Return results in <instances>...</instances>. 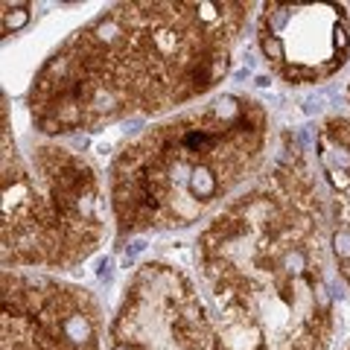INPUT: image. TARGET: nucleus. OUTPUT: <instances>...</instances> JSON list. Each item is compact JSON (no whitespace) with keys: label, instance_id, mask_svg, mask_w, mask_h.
Wrapping results in <instances>:
<instances>
[{"label":"nucleus","instance_id":"nucleus-1","mask_svg":"<svg viewBox=\"0 0 350 350\" xmlns=\"http://www.w3.org/2000/svg\"><path fill=\"white\" fill-rule=\"evenodd\" d=\"M330 219L301 146L283 137L271 167L199 234V275L216 350H330Z\"/></svg>","mask_w":350,"mask_h":350},{"label":"nucleus","instance_id":"nucleus-2","mask_svg":"<svg viewBox=\"0 0 350 350\" xmlns=\"http://www.w3.org/2000/svg\"><path fill=\"white\" fill-rule=\"evenodd\" d=\"M251 3H117L44 62L29 88L47 135L163 114L222 82Z\"/></svg>","mask_w":350,"mask_h":350},{"label":"nucleus","instance_id":"nucleus-3","mask_svg":"<svg viewBox=\"0 0 350 350\" xmlns=\"http://www.w3.org/2000/svg\"><path fill=\"white\" fill-rule=\"evenodd\" d=\"M269 146L257 100L222 94L146 129L111 167V211L123 234L199 222L251 178Z\"/></svg>","mask_w":350,"mask_h":350},{"label":"nucleus","instance_id":"nucleus-4","mask_svg":"<svg viewBox=\"0 0 350 350\" xmlns=\"http://www.w3.org/2000/svg\"><path fill=\"white\" fill-rule=\"evenodd\" d=\"M103 237L105 202L96 170L59 144L21 152L3 108V262L73 269Z\"/></svg>","mask_w":350,"mask_h":350},{"label":"nucleus","instance_id":"nucleus-5","mask_svg":"<svg viewBox=\"0 0 350 350\" xmlns=\"http://www.w3.org/2000/svg\"><path fill=\"white\" fill-rule=\"evenodd\" d=\"M111 350H216L213 319L193 280L170 262L140 266L111 321Z\"/></svg>","mask_w":350,"mask_h":350},{"label":"nucleus","instance_id":"nucleus-6","mask_svg":"<svg viewBox=\"0 0 350 350\" xmlns=\"http://www.w3.org/2000/svg\"><path fill=\"white\" fill-rule=\"evenodd\" d=\"M3 350H103L94 295L47 275L3 271Z\"/></svg>","mask_w":350,"mask_h":350},{"label":"nucleus","instance_id":"nucleus-7","mask_svg":"<svg viewBox=\"0 0 350 350\" xmlns=\"http://www.w3.org/2000/svg\"><path fill=\"white\" fill-rule=\"evenodd\" d=\"M262 59L289 85L330 79L347 62L350 15L338 3H266L257 21Z\"/></svg>","mask_w":350,"mask_h":350},{"label":"nucleus","instance_id":"nucleus-8","mask_svg":"<svg viewBox=\"0 0 350 350\" xmlns=\"http://www.w3.org/2000/svg\"><path fill=\"white\" fill-rule=\"evenodd\" d=\"M315 155L330 193V251L350 286V117H327L315 129Z\"/></svg>","mask_w":350,"mask_h":350}]
</instances>
